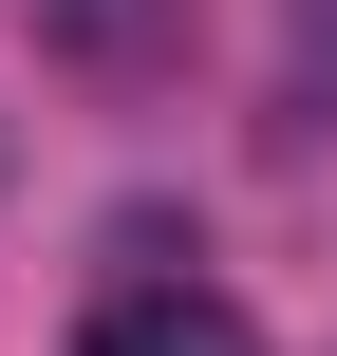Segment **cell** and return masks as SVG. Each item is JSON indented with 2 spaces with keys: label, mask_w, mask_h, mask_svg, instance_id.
<instances>
[{
  "label": "cell",
  "mask_w": 337,
  "mask_h": 356,
  "mask_svg": "<svg viewBox=\"0 0 337 356\" xmlns=\"http://www.w3.org/2000/svg\"><path fill=\"white\" fill-rule=\"evenodd\" d=\"M75 356H263V319H244L225 282H113Z\"/></svg>",
  "instance_id": "6da1fadb"
},
{
  "label": "cell",
  "mask_w": 337,
  "mask_h": 356,
  "mask_svg": "<svg viewBox=\"0 0 337 356\" xmlns=\"http://www.w3.org/2000/svg\"><path fill=\"white\" fill-rule=\"evenodd\" d=\"M38 38H56L75 75H169V56H188V0H38Z\"/></svg>",
  "instance_id": "7a4b0ae2"
}]
</instances>
